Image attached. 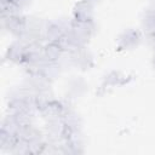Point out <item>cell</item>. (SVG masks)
Returning a JSON list of instances; mask_svg holds the SVG:
<instances>
[{"label": "cell", "mask_w": 155, "mask_h": 155, "mask_svg": "<svg viewBox=\"0 0 155 155\" xmlns=\"http://www.w3.org/2000/svg\"><path fill=\"white\" fill-rule=\"evenodd\" d=\"M5 21H6V25H7L8 30H11L12 33L18 34V33H22L23 31V29H24L23 21H19V18L17 17V15H15V16H7V18Z\"/></svg>", "instance_id": "2"}, {"label": "cell", "mask_w": 155, "mask_h": 155, "mask_svg": "<svg viewBox=\"0 0 155 155\" xmlns=\"http://www.w3.org/2000/svg\"><path fill=\"white\" fill-rule=\"evenodd\" d=\"M62 53V46L59 42H50L44 48V56L48 62H56Z\"/></svg>", "instance_id": "1"}, {"label": "cell", "mask_w": 155, "mask_h": 155, "mask_svg": "<svg viewBox=\"0 0 155 155\" xmlns=\"http://www.w3.org/2000/svg\"><path fill=\"white\" fill-rule=\"evenodd\" d=\"M63 33L58 25H51L47 29V38L51 40V42H57L62 39Z\"/></svg>", "instance_id": "3"}]
</instances>
